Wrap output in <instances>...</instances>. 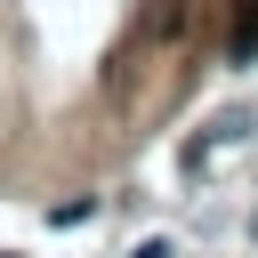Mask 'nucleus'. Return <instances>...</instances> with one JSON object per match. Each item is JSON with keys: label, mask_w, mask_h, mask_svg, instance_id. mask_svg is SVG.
<instances>
[{"label": "nucleus", "mask_w": 258, "mask_h": 258, "mask_svg": "<svg viewBox=\"0 0 258 258\" xmlns=\"http://www.w3.org/2000/svg\"><path fill=\"white\" fill-rule=\"evenodd\" d=\"M258 56V0H234V32H226V64Z\"/></svg>", "instance_id": "nucleus-1"}, {"label": "nucleus", "mask_w": 258, "mask_h": 258, "mask_svg": "<svg viewBox=\"0 0 258 258\" xmlns=\"http://www.w3.org/2000/svg\"><path fill=\"white\" fill-rule=\"evenodd\" d=\"M145 32H161V40L185 32V0H153V8H145Z\"/></svg>", "instance_id": "nucleus-2"}, {"label": "nucleus", "mask_w": 258, "mask_h": 258, "mask_svg": "<svg viewBox=\"0 0 258 258\" xmlns=\"http://www.w3.org/2000/svg\"><path fill=\"white\" fill-rule=\"evenodd\" d=\"M89 210H97V202H89V194H73V202H56V210H48V226H81Z\"/></svg>", "instance_id": "nucleus-3"}, {"label": "nucleus", "mask_w": 258, "mask_h": 258, "mask_svg": "<svg viewBox=\"0 0 258 258\" xmlns=\"http://www.w3.org/2000/svg\"><path fill=\"white\" fill-rule=\"evenodd\" d=\"M129 258H177V242H169V234H145V242H137Z\"/></svg>", "instance_id": "nucleus-4"}]
</instances>
